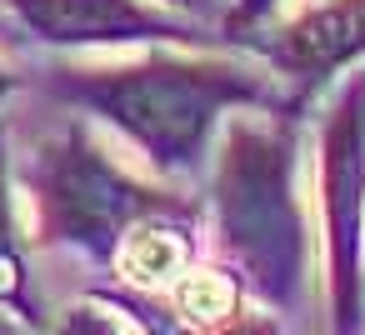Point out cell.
<instances>
[{
	"label": "cell",
	"instance_id": "6da1fadb",
	"mask_svg": "<svg viewBox=\"0 0 365 335\" xmlns=\"http://www.w3.org/2000/svg\"><path fill=\"white\" fill-rule=\"evenodd\" d=\"M51 86L115 125L160 175H190L205 160L210 130L225 125V110L280 105V86L265 71L170 46H155L125 66H66Z\"/></svg>",
	"mask_w": 365,
	"mask_h": 335
},
{
	"label": "cell",
	"instance_id": "7a4b0ae2",
	"mask_svg": "<svg viewBox=\"0 0 365 335\" xmlns=\"http://www.w3.org/2000/svg\"><path fill=\"white\" fill-rule=\"evenodd\" d=\"M210 210L235 275L275 310L300 305L310 290V225L300 200V125L280 105L225 115Z\"/></svg>",
	"mask_w": 365,
	"mask_h": 335
},
{
	"label": "cell",
	"instance_id": "3957f363",
	"mask_svg": "<svg viewBox=\"0 0 365 335\" xmlns=\"http://www.w3.org/2000/svg\"><path fill=\"white\" fill-rule=\"evenodd\" d=\"M26 190L36 205V240L71 245L96 260H115L125 230L155 210H180L190 200L130 175L81 120L51 130L26 150Z\"/></svg>",
	"mask_w": 365,
	"mask_h": 335
},
{
	"label": "cell",
	"instance_id": "277c9868",
	"mask_svg": "<svg viewBox=\"0 0 365 335\" xmlns=\"http://www.w3.org/2000/svg\"><path fill=\"white\" fill-rule=\"evenodd\" d=\"M320 215L330 250V315L355 330L365 310V71H355L320 120Z\"/></svg>",
	"mask_w": 365,
	"mask_h": 335
},
{
	"label": "cell",
	"instance_id": "5b68a950",
	"mask_svg": "<svg viewBox=\"0 0 365 335\" xmlns=\"http://www.w3.org/2000/svg\"><path fill=\"white\" fill-rule=\"evenodd\" d=\"M41 46H195V21L145 0H0Z\"/></svg>",
	"mask_w": 365,
	"mask_h": 335
},
{
	"label": "cell",
	"instance_id": "8992f818",
	"mask_svg": "<svg viewBox=\"0 0 365 335\" xmlns=\"http://www.w3.org/2000/svg\"><path fill=\"white\" fill-rule=\"evenodd\" d=\"M255 51L295 81H325L330 71L365 56V0L305 6L300 16L275 26L265 41H255Z\"/></svg>",
	"mask_w": 365,
	"mask_h": 335
},
{
	"label": "cell",
	"instance_id": "52a82bcc",
	"mask_svg": "<svg viewBox=\"0 0 365 335\" xmlns=\"http://www.w3.org/2000/svg\"><path fill=\"white\" fill-rule=\"evenodd\" d=\"M190 215H195V205L155 210V215L135 220V225L125 230L120 250H115L120 280H125V285H145V290H150V285H170V280L190 265V255H195Z\"/></svg>",
	"mask_w": 365,
	"mask_h": 335
},
{
	"label": "cell",
	"instance_id": "ba28073f",
	"mask_svg": "<svg viewBox=\"0 0 365 335\" xmlns=\"http://www.w3.org/2000/svg\"><path fill=\"white\" fill-rule=\"evenodd\" d=\"M170 305L195 330H240V275H225L215 265H185L170 280Z\"/></svg>",
	"mask_w": 365,
	"mask_h": 335
},
{
	"label": "cell",
	"instance_id": "9c48e42d",
	"mask_svg": "<svg viewBox=\"0 0 365 335\" xmlns=\"http://www.w3.org/2000/svg\"><path fill=\"white\" fill-rule=\"evenodd\" d=\"M0 305H11V310H21V315H36V305H31L26 245H21V225H16V200H11L6 140H0Z\"/></svg>",
	"mask_w": 365,
	"mask_h": 335
},
{
	"label": "cell",
	"instance_id": "30bf717a",
	"mask_svg": "<svg viewBox=\"0 0 365 335\" xmlns=\"http://www.w3.org/2000/svg\"><path fill=\"white\" fill-rule=\"evenodd\" d=\"M275 11H280V0H230V16H225V31H230V41L250 36V31H255V26H265Z\"/></svg>",
	"mask_w": 365,
	"mask_h": 335
},
{
	"label": "cell",
	"instance_id": "8fae6325",
	"mask_svg": "<svg viewBox=\"0 0 365 335\" xmlns=\"http://www.w3.org/2000/svg\"><path fill=\"white\" fill-rule=\"evenodd\" d=\"M11 86H16V76H11V66H6V61H0V100L11 96Z\"/></svg>",
	"mask_w": 365,
	"mask_h": 335
},
{
	"label": "cell",
	"instance_id": "7c38bea8",
	"mask_svg": "<svg viewBox=\"0 0 365 335\" xmlns=\"http://www.w3.org/2000/svg\"><path fill=\"white\" fill-rule=\"evenodd\" d=\"M175 6H180V0H175Z\"/></svg>",
	"mask_w": 365,
	"mask_h": 335
}]
</instances>
